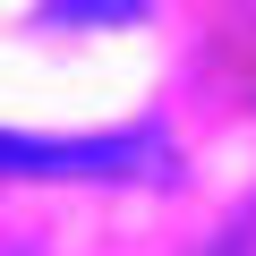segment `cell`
Here are the masks:
<instances>
[{"instance_id":"6da1fadb","label":"cell","mask_w":256,"mask_h":256,"mask_svg":"<svg viewBox=\"0 0 256 256\" xmlns=\"http://www.w3.org/2000/svg\"><path fill=\"white\" fill-rule=\"evenodd\" d=\"M146 180L162 171L154 137H0V180Z\"/></svg>"},{"instance_id":"7a4b0ae2","label":"cell","mask_w":256,"mask_h":256,"mask_svg":"<svg viewBox=\"0 0 256 256\" xmlns=\"http://www.w3.org/2000/svg\"><path fill=\"white\" fill-rule=\"evenodd\" d=\"M146 0H43V18H60V26H128Z\"/></svg>"}]
</instances>
